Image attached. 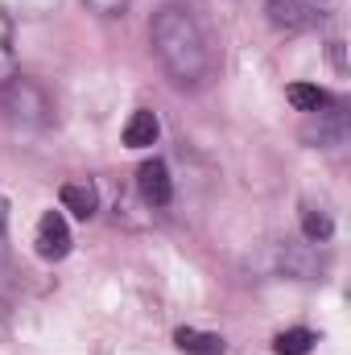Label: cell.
<instances>
[{
  "instance_id": "obj_1",
  "label": "cell",
  "mask_w": 351,
  "mask_h": 355,
  "mask_svg": "<svg viewBox=\"0 0 351 355\" xmlns=\"http://www.w3.org/2000/svg\"><path fill=\"white\" fill-rule=\"evenodd\" d=\"M149 37H153V54L162 58L166 75L178 87H198L211 75V50H207L203 25L190 17V8H182V4L157 8Z\"/></svg>"
},
{
  "instance_id": "obj_2",
  "label": "cell",
  "mask_w": 351,
  "mask_h": 355,
  "mask_svg": "<svg viewBox=\"0 0 351 355\" xmlns=\"http://www.w3.org/2000/svg\"><path fill=\"white\" fill-rule=\"evenodd\" d=\"M0 112L8 124L17 128H46L54 120V103L50 95L37 87L33 79H8L0 87Z\"/></svg>"
},
{
  "instance_id": "obj_3",
  "label": "cell",
  "mask_w": 351,
  "mask_h": 355,
  "mask_svg": "<svg viewBox=\"0 0 351 355\" xmlns=\"http://www.w3.org/2000/svg\"><path fill=\"white\" fill-rule=\"evenodd\" d=\"M33 244H37V257L42 261H62V257H71V227H67V219H62V211H46L42 219H37V232H33Z\"/></svg>"
},
{
  "instance_id": "obj_4",
  "label": "cell",
  "mask_w": 351,
  "mask_h": 355,
  "mask_svg": "<svg viewBox=\"0 0 351 355\" xmlns=\"http://www.w3.org/2000/svg\"><path fill=\"white\" fill-rule=\"evenodd\" d=\"M264 12H268V21H273L277 29H285V33H306V29H314V21H318L314 4H306V0H268Z\"/></svg>"
},
{
  "instance_id": "obj_5",
  "label": "cell",
  "mask_w": 351,
  "mask_h": 355,
  "mask_svg": "<svg viewBox=\"0 0 351 355\" xmlns=\"http://www.w3.org/2000/svg\"><path fill=\"white\" fill-rule=\"evenodd\" d=\"M137 190H141V198L145 202H153V207H166L170 198H174V182H170V170H166V162H145L141 170H137Z\"/></svg>"
},
{
  "instance_id": "obj_6",
  "label": "cell",
  "mask_w": 351,
  "mask_h": 355,
  "mask_svg": "<svg viewBox=\"0 0 351 355\" xmlns=\"http://www.w3.org/2000/svg\"><path fill=\"white\" fill-rule=\"evenodd\" d=\"M58 198H62V207H67V211H71L75 219H91V215L99 211V190H95V182H91V178H75V182H62Z\"/></svg>"
},
{
  "instance_id": "obj_7",
  "label": "cell",
  "mask_w": 351,
  "mask_h": 355,
  "mask_svg": "<svg viewBox=\"0 0 351 355\" xmlns=\"http://www.w3.org/2000/svg\"><path fill=\"white\" fill-rule=\"evenodd\" d=\"M157 132H162L157 116L141 107V112H132V116H128V124H124V145H128V149H145V145H153V141H157Z\"/></svg>"
},
{
  "instance_id": "obj_8",
  "label": "cell",
  "mask_w": 351,
  "mask_h": 355,
  "mask_svg": "<svg viewBox=\"0 0 351 355\" xmlns=\"http://www.w3.org/2000/svg\"><path fill=\"white\" fill-rule=\"evenodd\" d=\"M178 352L186 355H223L228 347H223V339L219 335H211V331H194V327H182L174 335Z\"/></svg>"
},
{
  "instance_id": "obj_9",
  "label": "cell",
  "mask_w": 351,
  "mask_h": 355,
  "mask_svg": "<svg viewBox=\"0 0 351 355\" xmlns=\"http://www.w3.org/2000/svg\"><path fill=\"white\" fill-rule=\"evenodd\" d=\"M285 99H289L298 112H306V116H318V112L331 107V95L323 87H314V83H289V87H285Z\"/></svg>"
},
{
  "instance_id": "obj_10",
  "label": "cell",
  "mask_w": 351,
  "mask_h": 355,
  "mask_svg": "<svg viewBox=\"0 0 351 355\" xmlns=\"http://www.w3.org/2000/svg\"><path fill=\"white\" fill-rule=\"evenodd\" d=\"M8 79H17V42H12V21L0 8V87Z\"/></svg>"
},
{
  "instance_id": "obj_11",
  "label": "cell",
  "mask_w": 351,
  "mask_h": 355,
  "mask_svg": "<svg viewBox=\"0 0 351 355\" xmlns=\"http://www.w3.org/2000/svg\"><path fill=\"white\" fill-rule=\"evenodd\" d=\"M314 343H318V335H314V331L293 327V331H281V335H277L273 352H277V355H310V352H314Z\"/></svg>"
},
{
  "instance_id": "obj_12",
  "label": "cell",
  "mask_w": 351,
  "mask_h": 355,
  "mask_svg": "<svg viewBox=\"0 0 351 355\" xmlns=\"http://www.w3.org/2000/svg\"><path fill=\"white\" fill-rule=\"evenodd\" d=\"M302 232H306V240L310 244H327L331 240V232H335V223H331V215L327 211H302Z\"/></svg>"
},
{
  "instance_id": "obj_13",
  "label": "cell",
  "mask_w": 351,
  "mask_h": 355,
  "mask_svg": "<svg viewBox=\"0 0 351 355\" xmlns=\"http://www.w3.org/2000/svg\"><path fill=\"white\" fill-rule=\"evenodd\" d=\"M87 4L95 8V12H103V17H120L128 0H87Z\"/></svg>"
}]
</instances>
